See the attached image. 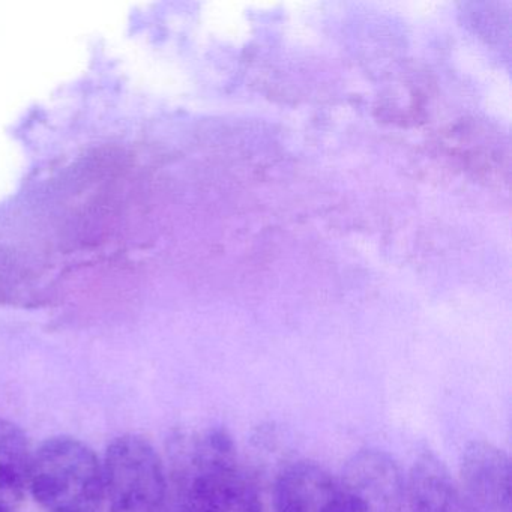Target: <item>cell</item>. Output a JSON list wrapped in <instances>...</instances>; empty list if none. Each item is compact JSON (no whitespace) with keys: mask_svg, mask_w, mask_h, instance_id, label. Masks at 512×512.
Listing matches in <instances>:
<instances>
[{"mask_svg":"<svg viewBox=\"0 0 512 512\" xmlns=\"http://www.w3.org/2000/svg\"><path fill=\"white\" fill-rule=\"evenodd\" d=\"M32 460L34 454L22 428L0 419V500L22 496L29 487Z\"/></svg>","mask_w":512,"mask_h":512,"instance_id":"obj_7","label":"cell"},{"mask_svg":"<svg viewBox=\"0 0 512 512\" xmlns=\"http://www.w3.org/2000/svg\"><path fill=\"white\" fill-rule=\"evenodd\" d=\"M104 499L109 512H161L166 505L167 479L163 463L142 437L113 440L103 464Z\"/></svg>","mask_w":512,"mask_h":512,"instance_id":"obj_2","label":"cell"},{"mask_svg":"<svg viewBox=\"0 0 512 512\" xmlns=\"http://www.w3.org/2000/svg\"><path fill=\"white\" fill-rule=\"evenodd\" d=\"M29 490L52 512H98L104 500L103 464L73 437L47 440L32 460Z\"/></svg>","mask_w":512,"mask_h":512,"instance_id":"obj_1","label":"cell"},{"mask_svg":"<svg viewBox=\"0 0 512 512\" xmlns=\"http://www.w3.org/2000/svg\"><path fill=\"white\" fill-rule=\"evenodd\" d=\"M460 487L479 512H512L511 460L484 440L470 442L460 461Z\"/></svg>","mask_w":512,"mask_h":512,"instance_id":"obj_4","label":"cell"},{"mask_svg":"<svg viewBox=\"0 0 512 512\" xmlns=\"http://www.w3.org/2000/svg\"><path fill=\"white\" fill-rule=\"evenodd\" d=\"M277 512H343L340 487L323 467L299 461L278 476Z\"/></svg>","mask_w":512,"mask_h":512,"instance_id":"obj_6","label":"cell"},{"mask_svg":"<svg viewBox=\"0 0 512 512\" xmlns=\"http://www.w3.org/2000/svg\"><path fill=\"white\" fill-rule=\"evenodd\" d=\"M0 512H8L4 502H0Z\"/></svg>","mask_w":512,"mask_h":512,"instance_id":"obj_9","label":"cell"},{"mask_svg":"<svg viewBox=\"0 0 512 512\" xmlns=\"http://www.w3.org/2000/svg\"><path fill=\"white\" fill-rule=\"evenodd\" d=\"M167 512H197L194 506L188 502L185 497L175 494V500H173L172 506L167 509Z\"/></svg>","mask_w":512,"mask_h":512,"instance_id":"obj_8","label":"cell"},{"mask_svg":"<svg viewBox=\"0 0 512 512\" xmlns=\"http://www.w3.org/2000/svg\"><path fill=\"white\" fill-rule=\"evenodd\" d=\"M343 512H403L406 478L391 455L364 449L337 479Z\"/></svg>","mask_w":512,"mask_h":512,"instance_id":"obj_3","label":"cell"},{"mask_svg":"<svg viewBox=\"0 0 512 512\" xmlns=\"http://www.w3.org/2000/svg\"><path fill=\"white\" fill-rule=\"evenodd\" d=\"M403 512H479L433 454L416 460L406 478Z\"/></svg>","mask_w":512,"mask_h":512,"instance_id":"obj_5","label":"cell"}]
</instances>
